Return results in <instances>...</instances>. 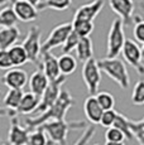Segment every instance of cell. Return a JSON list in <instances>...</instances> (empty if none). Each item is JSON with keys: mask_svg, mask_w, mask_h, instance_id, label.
<instances>
[{"mask_svg": "<svg viewBox=\"0 0 144 145\" xmlns=\"http://www.w3.org/2000/svg\"><path fill=\"white\" fill-rule=\"evenodd\" d=\"M73 105H75V100L72 97V95L67 90L62 88L57 101L48 110L39 114V115L34 116V118L26 119V121H24L26 122V127L29 131H33V130L38 129L41 125H43L44 122L53 121V120H58V121L66 120V115H67L68 110Z\"/></svg>", "mask_w": 144, "mask_h": 145, "instance_id": "6da1fadb", "label": "cell"}, {"mask_svg": "<svg viewBox=\"0 0 144 145\" xmlns=\"http://www.w3.org/2000/svg\"><path fill=\"white\" fill-rule=\"evenodd\" d=\"M86 121H66V120H53V121L44 122L41 125L39 129H42L47 135L49 145H65L67 143V136L71 130L86 129Z\"/></svg>", "mask_w": 144, "mask_h": 145, "instance_id": "7a4b0ae2", "label": "cell"}, {"mask_svg": "<svg viewBox=\"0 0 144 145\" xmlns=\"http://www.w3.org/2000/svg\"><path fill=\"white\" fill-rule=\"evenodd\" d=\"M98 65L100 71L104 72L106 76H109L123 90H126L129 87V73L125 63L121 59H119V58H102V59L98 61Z\"/></svg>", "mask_w": 144, "mask_h": 145, "instance_id": "3957f363", "label": "cell"}, {"mask_svg": "<svg viewBox=\"0 0 144 145\" xmlns=\"http://www.w3.org/2000/svg\"><path fill=\"white\" fill-rule=\"evenodd\" d=\"M125 33H124V24L120 18L114 19L110 27L106 42V57L105 58H116L119 53H121L124 44H125Z\"/></svg>", "mask_w": 144, "mask_h": 145, "instance_id": "277c9868", "label": "cell"}, {"mask_svg": "<svg viewBox=\"0 0 144 145\" xmlns=\"http://www.w3.org/2000/svg\"><path fill=\"white\" fill-rule=\"evenodd\" d=\"M41 37H42V30L39 27L34 25L29 28L26 38L22 42V47L28 54V61L30 63H34L37 67L41 66V56H42Z\"/></svg>", "mask_w": 144, "mask_h": 145, "instance_id": "5b68a950", "label": "cell"}, {"mask_svg": "<svg viewBox=\"0 0 144 145\" xmlns=\"http://www.w3.org/2000/svg\"><path fill=\"white\" fill-rule=\"evenodd\" d=\"M82 80L87 88L88 96H95L98 93L99 86L101 82V71L99 68L98 61L91 58L82 66Z\"/></svg>", "mask_w": 144, "mask_h": 145, "instance_id": "8992f818", "label": "cell"}, {"mask_svg": "<svg viewBox=\"0 0 144 145\" xmlns=\"http://www.w3.org/2000/svg\"><path fill=\"white\" fill-rule=\"evenodd\" d=\"M67 81V77L66 76H61L58 80L56 81H49L48 87L46 88L44 93L41 97V102L38 105L37 110H35V114H42L44 111H47L54 102L57 101V99L60 97V93L62 91V86L63 83Z\"/></svg>", "mask_w": 144, "mask_h": 145, "instance_id": "52a82bcc", "label": "cell"}, {"mask_svg": "<svg viewBox=\"0 0 144 145\" xmlns=\"http://www.w3.org/2000/svg\"><path fill=\"white\" fill-rule=\"evenodd\" d=\"M72 29H73L72 28V23H62L56 25L51 30L49 35L42 44V53L51 52L53 48L63 46V43H65L67 37L70 35Z\"/></svg>", "mask_w": 144, "mask_h": 145, "instance_id": "ba28073f", "label": "cell"}, {"mask_svg": "<svg viewBox=\"0 0 144 145\" xmlns=\"http://www.w3.org/2000/svg\"><path fill=\"white\" fill-rule=\"evenodd\" d=\"M121 54H123L124 59L135 69V72L139 76H144V63L142 58V52H140V47L134 40L126 39L123 49H121Z\"/></svg>", "mask_w": 144, "mask_h": 145, "instance_id": "9c48e42d", "label": "cell"}, {"mask_svg": "<svg viewBox=\"0 0 144 145\" xmlns=\"http://www.w3.org/2000/svg\"><path fill=\"white\" fill-rule=\"evenodd\" d=\"M111 10L121 19L124 25L133 23L135 4L133 0H109Z\"/></svg>", "mask_w": 144, "mask_h": 145, "instance_id": "30bf717a", "label": "cell"}, {"mask_svg": "<svg viewBox=\"0 0 144 145\" xmlns=\"http://www.w3.org/2000/svg\"><path fill=\"white\" fill-rule=\"evenodd\" d=\"M12 8L19 22L29 23L38 18V9L27 0H12Z\"/></svg>", "mask_w": 144, "mask_h": 145, "instance_id": "8fae6325", "label": "cell"}, {"mask_svg": "<svg viewBox=\"0 0 144 145\" xmlns=\"http://www.w3.org/2000/svg\"><path fill=\"white\" fill-rule=\"evenodd\" d=\"M29 134V130L20 125L18 116L10 118V126L8 131V141L10 145H27Z\"/></svg>", "mask_w": 144, "mask_h": 145, "instance_id": "7c38bea8", "label": "cell"}, {"mask_svg": "<svg viewBox=\"0 0 144 145\" xmlns=\"http://www.w3.org/2000/svg\"><path fill=\"white\" fill-rule=\"evenodd\" d=\"M105 5L104 0H94L91 3L81 5L77 8V10L73 14V20H87L94 22V19L99 15V13L102 10Z\"/></svg>", "mask_w": 144, "mask_h": 145, "instance_id": "4fadbf2b", "label": "cell"}, {"mask_svg": "<svg viewBox=\"0 0 144 145\" xmlns=\"http://www.w3.org/2000/svg\"><path fill=\"white\" fill-rule=\"evenodd\" d=\"M28 74L22 68H10L4 73L1 77V82L7 86L8 88H22L28 83Z\"/></svg>", "mask_w": 144, "mask_h": 145, "instance_id": "5bb4252c", "label": "cell"}, {"mask_svg": "<svg viewBox=\"0 0 144 145\" xmlns=\"http://www.w3.org/2000/svg\"><path fill=\"white\" fill-rule=\"evenodd\" d=\"M39 67L43 69L48 81H56L62 76L60 71V66H58V58L52 54L51 52L42 53Z\"/></svg>", "mask_w": 144, "mask_h": 145, "instance_id": "9a60e30c", "label": "cell"}, {"mask_svg": "<svg viewBox=\"0 0 144 145\" xmlns=\"http://www.w3.org/2000/svg\"><path fill=\"white\" fill-rule=\"evenodd\" d=\"M28 83H29L30 92L41 99L42 95L44 93V91H46V88L48 87L49 81L46 77V74H44L43 69L41 68V67H38L37 71L33 72V73L30 74V77L28 80Z\"/></svg>", "mask_w": 144, "mask_h": 145, "instance_id": "2e32d148", "label": "cell"}, {"mask_svg": "<svg viewBox=\"0 0 144 145\" xmlns=\"http://www.w3.org/2000/svg\"><path fill=\"white\" fill-rule=\"evenodd\" d=\"M84 112L85 116L91 124H100V120L104 110L99 105L96 96H88L84 102Z\"/></svg>", "mask_w": 144, "mask_h": 145, "instance_id": "e0dca14e", "label": "cell"}, {"mask_svg": "<svg viewBox=\"0 0 144 145\" xmlns=\"http://www.w3.org/2000/svg\"><path fill=\"white\" fill-rule=\"evenodd\" d=\"M19 38H20V30L16 25L10 28H1L0 29V49L8 51L13 46H15Z\"/></svg>", "mask_w": 144, "mask_h": 145, "instance_id": "ac0fdd59", "label": "cell"}, {"mask_svg": "<svg viewBox=\"0 0 144 145\" xmlns=\"http://www.w3.org/2000/svg\"><path fill=\"white\" fill-rule=\"evenodd\" d=\"M41 102V99L37 97L32 92H24L23 99H22L20 104L16 108V114H22V115H28V114L35 112L38 105Z\"/></svg>", "mask_w": 144, "mask_h": 145, "instance_id": "d6986e66", "label": "cell"}, {"mask_svg": "<svg viewBox=\"0 0 144 145\" xmlns=\"http://www.w3.org/2000/svg\"><path fill=\"white\" fill-rule=\"evenodd\" d=\"M76 56H77V59L80 62L85 63L87 62L88 59L94 58V46H92V40H91L90 37H84V38H80V42L76 47Z\"/></svg>", "mask_w": 144, "mask_h": 145, "instance_id": "ffe728a7", "label": "cell"}, {"mask_svg": "<svg viewBox=\"0 0 144 145\" xmlns=\"http://www.w3.org/2000/svg\"><path fill=\"white\" fill-rule=\"evenodd\" d=\"M23 95H24L23 90H19V88H9L8 92L4 95V99H3L4 107L10 111L16 112V108H18L22 99H23Z\"/></svg>", "mask_w": 144, "mask_h": 145, "instance_id": "44dd1931", "label": "cell"}, {"mask_svg": "<svg viewBox=\"0 0 144 145\" xmlns=\"http://www.w3.org/2000/svg\"><path fill=\"white\" fill-rule=\"evenodd\" d=\"M8 53H9L10 61L13 63V67H20L23 65H26L28 61V54H27L26 49L22 47V44H15L12 48L8 49Z\"/></svg>", "mask_w": 144, "mask_h": 145, "instance_id": "7402d4cb", "label": "cell"}, {"mask_svg": "<svg viewBox=\"0 0 144 145\" xmlns=\"http://www.w3.org/2000/svg\"><path fill=\"white\" fill-rule=\"evenodd\" d=\"M58 66L62 76H70L77 68V61L72 54H62L58 57Z\"/></svg>", "mask_w": 144, "mask_h": 145, "instance_id": "603a6c76", "label": "cell"}, {"mask_svg": "<svg viewBox=\"0 0 144 145\" xmlns=\"http://www.w3.org/2000/svg\"><path fill=\"white\" fill-rule=\"evenodd\" d=\"M72 5V0H43L39 5H38V12L39 10H46V9H52V10H67Z\"/></svg>", "mask_w": 144, "mask_h": 145, "instance_id": "cb8c5ba5", "label": "cell"}, {"mask_svg": "<svg viewBox=\"0 0 144 145\" xmlns=\"http://www.w3.org/2000/svg\"><path fill=\"white\" fill-rule=\"evenodd\" d=\"M18 22L19 20L12 7H5L0 10V27L1 28L15 27Z\"/></svg>", "mask_w": 144, "mask_h": 145, "instance_id": "d4e9b609", "label": "cell"}, {"mask_svg": "<svg viewBox=\"0 0 144 145\" xmlns=\"http://www.w3.org/2000/svg\"><path fill=\"white\" fill-rule=\"evenodd\" d=\"M94 22L87 20H72V28L73 32H76L81 38L90 37V34L94 32Z\"/></svg>", "mask_w": 144, "mask_h": 145, "instance_id": "484cf974", "label": "cell"}, {"mask_svg": "<svg viewBox=\"0 0 144 145\" xmlns=\"http://www.w3.org/2000/svg\"><path fill=\"white\" fill-rule=\"evenodd\" d=\"M129 121H130V120L126 118L125 115L118 112V115H116V120H115V122H114V126L116 127V129H119L121 133L124 134V135H125V139L133 140V139H134V136H133L132 129H130Z\"/></svg>", "mask_w": 144, "mask_h": 145, "instance_id": "4316f807", "label": "cell"}, {"mask_svg": "<svg viewBox=\"0 0 144 145\" xmlns=\"http://www.w3.org/2000/svg\"><path fill=\"white\" fill-rule=\"evenodd\" d=\"M129 124L134 139L139 145H144V118L140 120H130Z\"/></svg>", "mask_w": 144, "mask_h": 145, "instance_id": "83f0119b", "label": "cell"}, {"mask_svg": "<svg viewBox=\"0 0 144 145\" xmlns=\"http://www.w3.org/2000/svg\"><path fill=\"white\" fill-rule=\"evenodd\" d=\"M133 23H134V28H133V35H134L135 40L138 43L144 44V19L140 14H135L133 18Z\"/></svg>", "mask_w": 144, "mask_h": 145, "instance_id": "f1b7e54d", "label": "cell"}, {"mask_svg": "<svg viewBox=\"0 0 144 145\" xmlns=\"http://www.w3.org/2000/svg\"><path fill=\"white\" fill-rule=\"evenodd\" d=\"M96 100H98L99 105L101 106V108L104 111L106 110H113L115 106V99L110 92H106V91H101V92H98L95 95Z\"/></svg>", "mask_w": 144, "mask_h": 145, "instance_id": "f546056e", "label": "cell"}, {"mask_svg": "<svg viewBox=\"0 0 144 145\" xmlns=\"http://www.w3.org/2000/svg\"><path fill=\"white\" fill-rule=\"evenodd\" d=\"M27 145H49V141L43 130L38 127V129L30 131Z\"/></svg>", "mask_w": 144, "mask_h": 145, "instance_id": "4dcf8cb0", "label": "cell"}, {"mask_svg": "<svg viewBox=\"0 0 144 145\" xmlns=\"http://www.w3.org/2000/svg\"><path fill=\"white\" fill-rule=\"evenodd\" d=\"M80 38L81 37L72 29V32L70 33V35L67 37V39H66V42L62 46V54H71V52L76 49L77 44L80 42Z\"/></svg>", "mask_w": 144, "mask_h": 145, "instance_id": "1f68e13d", "label": "cell"}, {"mask_svg": "<svg viewBox=\"0 0 144 145\" xmlns=\"http://www.w3.org/2000/svg\"><path fill=\"white\" fill-rule=\"evenodd\" d=\"M132 102L137 106L144 105V80H139L135 83L132 92Z\"/></svg>", "mask_w": 144, "mask_h": 145, "instance_id": "d6a6232c", "label": "cell"}, {"mask_svg": "<svg viewBox=\"0 0 144 145\" xmlns=\"http://www.w3.org/2000/svg\"><path fill=\"white\" fill-rule=\"evenodd\" d=\"M105 139H106V141H111V143H124L125 135L115 126H111L105 133Z\"/></svg>", "mask_w": 144, "mask_h": 145, "instance_id": "836d02e7", "label": "cell"}, {"mask_svg": "<svg viewBox=\"0 0 144 145\" xmlns=\"http://www.w3.org/2000/svg\"><path fill=\"white\" fill-rule=\"evenodd\" d=\"M116 115H118V112H116L114 108H113V110L104 111V112H102V116H101V120H100V124L104 127H106V129L114 126V122L116 120Z\"/></svg>", "mask_w": 144, "mask_h": 145, "instance_id": "e575fe53", "label": "cell"}, {"mask_svg": "<svg viewBox=\"0 0 144 145\" xmlns=\"http://www.w3.org/2000/svg\"><path fill=\"white\" fill-rule=\"evenodd\" d=\"M95 131H96V130H95V127H94V126H87L86 129H85V131L82 133V135L77 139V141L73 145H87L88 141L94 138Z\"/></svg>", "mask_w": 144, "mask_h": 145, "instance_id": "d590c367", "label": "cell"}, {"mask_svg": "<svg viewBox=\"0 0 144 145\" xmlns=\"http://www.w3.org/2000/svg\"><path fill=\"white\" fill-rule=\"evenodd\" d=\"M13 67V63L10 61L8 51H1L0 49V69H10Z\"/></svg>", "mask_w": 144, "mask_h": 145, "instance_id": "8d00e7d4", "label": "cell"}, {"mask_svg": "<svg viewBox=\"0 0 144 145\" xmlns=\"http://www.w3.org/2000/svg\"><path fill=\"white\" fill-rule=\"evenodd\" d=\"M16 115H18V114L14 112V111H10L5 107H0V118H5V116H8V118H14Z\"/></svg>", "mask_w": 144, "mask_h": 145, "instance_id": "74e56055", "label": "cell"}, {"mask_svg": "<svg viewBox=\"0 0 144 145\" xmlns=\"http://www.w3.org/2000/svg\"><path fill=\"white\" fill-rule=\"evenodd\" d=\"M27 1H29L30 4H32V5H34L35 8H38V5H39L43 1V0H27Z\"/></svg>", "mask_w": 144, "mask_h": 145, "instance_id": "f35d334b", "label": "cell"}, {"mask_svg": "<svg viewBox=\"0 0 144 145\" xmlns=\"http://www.w3.org/2000/svg\"><path fill=\"white\" fill-rule=\"evenodd\" d=\"M9 1H10V0H0V8H1V7H5V5H7Z\"/></svg>", "mask_w": 144, "mask_h": 145, "instance_id": "ab89813d", "label": "cell"}, {"mask_svg": "<svg viewBox=\"0 0 144 145\" xmlns=\"http://www.w3.org/2000/svg\"><path fill=\"white\" fill-rule=\"evenodd\" d=\"M105 145H125L124 143H111V141H106Z\"/></svg>", "mask_w": 144, "mask_h": 145, "instance_id": "60d3db41", "label": "cell"}, {"mask_svg": "<svg viewBox=\"0 0 144 145\" xmlns=\"http://www.w3.org/2000/svg\"><path fill=\"white\" fill-rule=\"evenodd\" d=\"M140 52H142V58L144 59V44L142 46V48H140Z\"/></svg>", "mask_w": 144, "mask_h": 145, "instance_id": "b9f144b4", "label": "cell"}, {"mask_svg": "<svg viewBox=\"0 0 144 145\" xmlns=\"http://www.w3.org/2000/svg\"><path fill=\"white\" fill-rule=\"evenodd\" d=\"M0 145H7V144H3V143H0Z\"/></svg>", "mask_w": 144, "mask_h": 145, "instance_id": "7bdbcfd3", "label": "cell"}, {"mask_svg": "<svg viewBox=\"0 0 144 145\" xmlns=\"http://www.w3.org/2000/svg\"><path fill=\"white\" fill-rule=\"evenodd\" d=\"M1 96H3V93H1V92H0V97H1Z\"/></svg>", "mask_w": 144, "mask_h": 145, "instance_id": "ee69618b", "label": "cell"}, {"mask_svg": "<svg viewBox=\"0 0 144 145\" xmlns=\"http://www.w3.org/2000/svg\"><path fill=\"white\" fill-rule=\"evenodd\" d=\"M0 143H1V138H0Z\"/></svg>", "mask_w": 144, "mask_h": 145, "instance_id": "f6af8a7d", "label": "cell"}, {"mask_svg": "<svg viewBox=\"0 0 144 145\" xmlns=\"http://www.w3.org/2000/svg\"><path fill=\"white\" fill-rule=\"evenodd\" d=\"M143 3H144V0H143Z\"/></svg>", "mask_w": 144, "mask_h": 145, "instance_id": "bcb514c9", "label": "cell"}, {"mask_svg": "<svg viewBox=\"0 0 144 145\" xmlns=\"http://www.w3.org/2000/svg\"><path fill=\"white\" fill-rule=\"evenodd\" d=\"M96 145H99V144H96Z\"/></svg>", "mask_w": 144, "mask_h": 145, "instance_id": "7dc6e473", "label": "cell"}, {"mask_svg": "<svg viewBox=\"0 0 144 145\" xmlns=\"http://www.w3.org/2000/svg\"><path fill=\"white\" fill-rule=\"evenodd\" d=\"M0 28H1V27H0Z\"/></svg>", "mask_w": 144, "mask_h": 145, "instance_id": "c3c4849f", "label": "cell"}]
</instances>
